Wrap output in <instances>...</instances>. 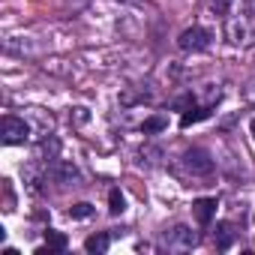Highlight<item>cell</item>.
<instances>
[{"label":"cell","mask_w":255,"mask_h":255,"mask_svg":"<svg viewBox=\"0 0 255 255\" xmlns=\"http://www.w3.org/2000/svg\"><path fill=\"white\" fill-rule=\"evenodd\" d=\"M210 39H213V33L195 24V27H186V30L177 36V45H180L183 51H207V48H210Z\"/></svg>","instance_id":"cell-1"},{"label":"cell","mask_w":255,"mask_h":255,"mask_svg":"<svg viewBox=\"0 0 255 255\" xmlns=\"http://www.w3.org/2000/svg\"><path fill=\"white\" fill-rule=\"evenodd\" d=\"M27 135H30V129L21 117H3L0 120V138H3V144H24Z\"/></svg>","instance_id":"cell-2"},{"label":"cell","mask_w":255,"mask_h":255,"mask_svg":"<svg viewBox=\"0 0 255 255\" xmlns=\"http://www.w3.org/2000/svg\"><path fill=\"white\" fill-rule=\"evenodd\" d=\"M183 168H186L189 174H210V171H213V159H210L207 150L195 147V150H186V153H183Z\"/></svg>","instance_id":"cell-3"},{"label":"cell","mask_w":255,"mask_h":255,"mask_svg":"<svg viewBox=\"0 0 255 255\" xmlns=\"http://www.w3.org/2000/svg\"><path fill=\"white\" fill-rule=\"evenodd\" d=\"M198 243V237L186 228V225H177L171 234H165V246L171 249V252H186V249H192Z\"/></svg>","instance_id":"cell-4"},{"label":"cell","mask_w":255,"mask_h":255,"mask_svg":"<svg viewBox=\"0 0 255 255\" xmlns=\"http://www.w3.org/2000/svg\"><path fill=\"white\" fill-rule=\"evenodd\" d=\"M216 198H198L195 204H192V213H195V222L198 225H210V219H213V213H216Z\"/></svg>","instance_id":"cell-5"},{"label":"cell","mask_w":255,"mask_h":255,"mask_svg":"<svg viewBox=\"0 0 255 255\" xmlns=\"http://www.w3.org/2000/svg\"><path fill=\"white\" fill-rule=\"evenodd\" d=\"M66 234H60V231H45V246H39L36 249V255H51V252H63L66 249Z\"/></svg>","instance_id":"cell-6"},{"label":"cell","mask_w":255,"mask_h":255,"mask_svg":"<svg viewBox=\"0 0 255 255\" xmlns=\"http://www.w3.org/2000/svg\"><path fill=\"white\" fill-rule=\"evenodd\" d=\"M108 243H111V237H108L105 231H99V234H90V237L84 240V249H87L90 255H102V252H108Z\"/></svg>","instance_id":"cell-7"},{"label":"cell","mask_w":255,"mask_h":255,"mask_svg":"<svg viewBox=\"0 0 255 255\" xmlns=\"http://www.w3.org/2000/svg\"><path fill=\"white\" fill-rule=\"evenodd\" d=\"M48 174H51L54 180H75V177H78V168L69 165V162H54V165L48 168Z\"/></svg>","instance_id":"cell-8"},{"label":"cell","mask_w":255,"mask_h":255,"mask_svg":"<svg viewBox=\"0 0 255 255\" xmlns=\"http://www.w3.org/2000/svg\"><path fill=\"white\" fill-rule=\"evenodd\" d=\"M213 237H216V246H219V249H228V246L234 243V225H231V222H219Z\"/></svg>","instance_id":"cell-9"},{"label":"cell","mask_w":255,"mask_h":255,"mask_svg":"<svg viewBox=\"0 0 255 255\" xmlns=\"http://www.w3.org/2000/svg\"><path fill=\"white\" fill-rule=\"evenodd\" d=\"M165 126H168L165 117H147V120L141 123V132H144V135H150V132H162Z\"/></svg>","instance_id":"cell-10"},{"label":"cell","mask_w":255,"mask_h":255,"mask_svg":"<svg viewBox=\"0 0 255 255\" xmlns=\"http://www.w3.org/2000/svg\"><path fill=\"white\" fill-rule=\"evenodd\" d=\"M204 117H210V108H195V111H186V114L180 117V126H192V123H198V120H204Z\"/></svg>","instance_id":"cell-11"},{"label":"cell","mask_w":255,"mask_h":255,"mask_svg":"<svg viewBox=\"0 0 255 255\" xmlns=\"http://www.w3.org/2000/svg\"><path fill=\"white\" fill-rule=\"evenodd\" d=\"M123 207H126V201H123V192H120V189H111V192H108V210L117 216V213H123Z\"/></svg>","instance_id":"cell-12"},{"label":"cell","mask_w":255,"mask_h":255,"mask_svg":"<svg viewBox=\"0 0 255 255\" xmlns=\"http://www.w3.org/2000/svg\"><path fill=\"white\" fill-rule=\"evenodd\" d=\"M90 213H93V204H87V201H81V204L69 207V216H72V219H87Z\"/></svg>","instance_id":"cell-13"},{"label":"cell","mask_w":255,"mask_h":255,"mask_svg":"<svg viewBox=\"0 0 255 255\" xmlns=\"http://www.w3.org/2000/svg\"><path fill=\"white\" fill-rule=\"evenodd\" d=\"M231 3H234V0H210V6H213L216 12H228Z\"/></svg>","instance_id":"cell-14"},{"label":"cell","mask_w":255,"mask_h":255,"mask_svg":"<svg viewBox=\"0 0 255 255\" xmlns=\"http://www.w3.org/2000/svg\"><path fill=\"white\" fill-rule=\"evenodd\" d=\"M192 102H195L192 96H183V99H177V108H186V105H192Z\"/></svg>","instance_id":"cell-15"},{"label":"cell","mask_w":255,"mask_h":255,"mask_svg":"<svg viewBox=\"0 0 255 255\" xmlns=\"http://www.w3.org/2000/svg\"><path fill=\"white\" fill-rule=\"evenodd\" d=\"M249 129H252V138H255V120H252V126H249Z\"/></svg>","instance_id":"cell-16"}]
</instances>
